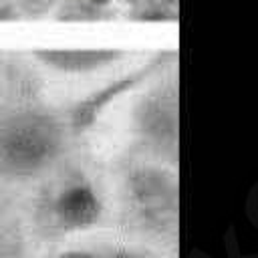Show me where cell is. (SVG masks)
<instances>
[{
  "instance_id": "3957f363",
  "label": "cell",
  "mask_w": 258,
  "mask_h": 258,
  "mask_svg": "<svg viewBox=\"0 0 258 258\" xmlns=\"http://www.w3.org/2000/svg\"><path fill=\"white\" fill-rule=\"evenodd\" d=\"M103 198L95 181L79 169L60 167L44 179L28 224L32 236L54 240L97 226L103 218Z\"/></svg>"
},
{
  "instance_id": "277c9868",
  "label": "cell",
  "mask_w": 258,
  "mask_h": 258,
  "mask_svg": "<svg viewBox=\"0 0 258 258\" xmlns=\"http://www.w3.org/2000/svg\"><path fill=\"white\" fill-rule=\"evenodd\" d=\"M131 129L139 155L173 165L177 159V83L161 77L135 103Z\"/></svg>"
},
{
  "instance_id": "7a4b0ae2",
  "label": "cell",
  "mask_w": 258,
  "mask_h": 258,
  "mask_svg": "<svg viewBox=\"0 0 258 258\" xmlns=\"http://www.w3.org/2000/svg\"><path fill=\"white\" fill-rule=\"evenodd\" d=\"M119 214L123 230L163 254L177 246V177L169 163L137 155L119 169Z\"/></svg>"
},
{
  "instance_id": "8992f818",
  "label": "cell",
  "mask_w": 258,
  "mask_h": 258,
  "mask_svg": "<svg viewBox=\"0 0 258 258\" xmlns=\"http://www.w3.org/2000/svg\"><path fill=\"white\" fill-rule=\"evenodd\" d=\"M48 258H171L141 242H97L56 250Z\"/></svg>"
},
{
  "instance_id": "52a82bcc",
  "label": "cell",
  "mask_w": 258,
  "mask_h": 258,
  "mask_svg": "<svg viewBox=\"0 0 258 258\" xmlns=\"http://www.w3.org/2000/svg\"><path fill=\"white\" fill-rule=\"evenodd\" d=\"M117 56H119L117 52H109V50H54V52L40 54V58L46 64L58 71H67V73L95 71V69H101L113 62Z\"/></svg>"
},
{
  "instance_id": "6da1fadb",
  "label": "cell",
  "mask_w": 258,
  "mask_h": 258,
  "mask_svg": "<svg viewBox=\"0 0 258 258\" xmlns=\"http://www.w3.org/2000/svg\"><path fill=\"white\" fill-rule=\"evenodd\" d=\"M71 139L67 119L38 99L20 97L0 105V183L48 179L64 165Z\"/></svg>"
},
{
  "instance_id": "5b68a950",
  "label": "cell",
  "mask_w": 258,
  "mask_h": 258,
  "mask_svg": "<svg viewBox=\"0 0 258 258\" xmlns=\"http://www.w3.org/2000/svg\"><path fill=\"white\" fill-rule=\"evenodd\" d=\"M0 258H32V230L16 204L0 191Z\"/></svg>"
}]
</instances>
